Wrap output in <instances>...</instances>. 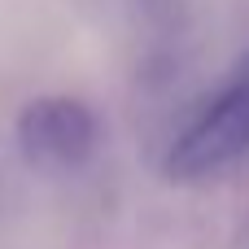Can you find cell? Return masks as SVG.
<instances>
[{
	"label": "cell",
	"mask_w": 249,
	"mask_h": 249,
	"mask_svg": "<svg viewBox=\"0 0 249 249\" xmlns=\"http://www.w3.org/2000/svg\"><path fill=\"white\" fill-rule=\"evenodd\" d=\"M249 158V53L236 61L228 83L193 114V123L171 140L162 175L171 184H201Z\"/></svg>",
	"instance_id": "cell-1"
},
{
	"label": "cell",
	"mask_w": 249,
	"mask_h": 249,
	"mask_svg": "<svg viewBox=\"0 0 249 249\" xmlns=\"http://www.w3.org/2000/svg\"><path fill=\"white\" fill-rule=\"evenodd\" d=\"M18 149L26 166L44 175H70L83 171L101 149V123L96 114L74 96H35L18 114Z\"/></svg>",
	"instance_id": "cell-2"
}]
</instances>
